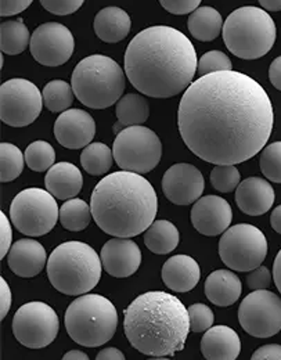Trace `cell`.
I'll use <instances>...</instances> for the list:
<instances>
[{"instance_id":"obj_19","label":"cell","mask_w":281,"mask_h":360,"mask_svg":"<svg viewBox=\"0 0 281 360\" xmlns=\"http://www.w3.org/2000/svg\"><path fill=\"white\" fill-rule=\"evenodd\" d=\"M100 258L103 269L110 276L126 278L140 268L141 251L135 241L124 237H115L104 244Z\"/></svg>"},{"instance_id":"obj_44","label":"cell","mask_w":281,"mask_h":360,"mask_svg":"<svg viewBox=\"0 0 281 360\" xmlns=\"http://www.w3.org/2000/svg\"><path fill=\"white\" fill-rule=\"evenodd\" d=\"M34 0H1V17H10L27 10Z\"/></svg>"},{"instance_id":"obj_13","label":"cell","mask_w":281,"mask_h":360,"mask_svg":"<svg viewBox=\"0 0 281 360\" xmlns=\"http://www.w3.org/2000/svg\"><path fill=\"white\" fill-rule=\"evenodd\" d=\"M58 330V316L45 302H28L15 312L13 319L15 340L31 349L48 347L55 340Z\"/></svg>"},{"instance_id":"obj_33","label":"cell","mask_w":281,"mask_h":360,"mask_svg":"<svg viewBox=\"0 0 281 360\" xmlns=\"http://www.w3.org/2000/svg\"><path fill=\"white\" fill-rule=\"evenodd\" d=\"M44 104L51 112H64L74 103V89L65 81H51L42 90Z\"/></svg>"},{"instance_id":"obj_27","label":"cell","mask_w":281,"mask_h":360,"mask_svg":"<svg viewBox=\"0 0 281 360\" xmlns=\"http://www.w3.org/2000/svg\"><path fill=\"white\" fill-rule=\"evenodd\" d=\"M188 22V31L192 38L201 42L215 41L223 30L221 13L209 6L198 7L194 10L190 14Z\"/></svg>"},{"instance_id":"obj_3","label":"cell","mask_w":281,"mask_h":360,"mask_svg":"<svg viewBox=\"0 0 281 360\" xmlns=\"http://www.w3.org/2000/svg\"><path fill=\"white\" fill-rule=\"evenodd\" d=\"M190 330L188 308L165 291L141 294L124 312V331L129 344L154 359H166L183 351Z\"/></svg>"},{"instance_id":"obj_41","label":"cell","mask_w":281,"mask_h":360,"mask_svg":"<svg viewBox=\"0 0 281 360\" xmlns=\"http://www.w3.org/2000/svg\"><path fill=\"white\" fill-rule=\"evenodd\" d=\"M272 273L266 266H258L256 269L251 270L247 277V284L251 290H268L272 284Z\"/></svg>"},{"instance_id":"obj_51","label":"cell","mask_w":281,"mask_h":360,"mask_svg":"<svg viewBox=\"0 0 281 360\" xmlns=\"http://www.w3.org/2000/svg\"><path fill=\"white\" fill-rule=\"evenodd\" d=\"M266 11H280L281 0H258Z\"/></svg>"},{"instance_id":"obj_38","label":"cell","mask_w":281,"mask_h":360,"mask_svg":"<svg viewBox=\"0 0 281 360\" xmlns=\"http://www.w3.org/2000/svg\"><path fill=\"white\" fill-rule=\"evenodd\" d=\"M219 71H232V61L225 53L219 50H212L201 56V58L198 60V68H197V72L200 74V77L219 72Z\"/></svg>"},{"instance_id":"obj_7","label":"cell","mask_w":281,"mask_h":360,"mask_svg":"<svg viewBox=\"0 0 281 360\" xmlns=\"http://www.w3.org/2000/svg\"><path fill=\"white\" fill-rule=\"evenodd\" d=\"M223 41L232 54L244 60L266 56L276 42V24L265 8L245 6L229 14Z\"/></svg>"},{"instance_id":"obj_42","label":"cell","mask_w":281,"mask_h":360,"mask_svg":"<svg viewBox=\"0 0 281 360\" xmlns=\"http://www.w3.org/2000/svg\"><path fill=\"white\" fill-rule=\"evenodd\" d=\"M202 0H159L161 6L171 14L183 15L192 13L200 7Z\"/></svg>"},{"instance_id":"obj_50","label":"cell","mask_w":281,"mask_h":360,"mask_svg":"<svg viewBox=\"0 0 281 360\" xmlns=\"http://www.w3.org/2000/svg\"><path fill=\"white\" fill-rule=\"evenodd\" d=\"M270 225L276 233L281 234V205L276 207L270 215Z\"/></svg>"},{"instance_id":"obj_29","label":"cell","mask_w":281,"mask_h":360,"mask_svg":"<svg viewBox=\"0 0 281 360\" xmlns=\"http://www.w3.org/2000/svg\"><path fill=\"white\" fill-rule=\"evenodd\" d=\"M150 117L148 101L135 93H129L117 103V118L122 127L143 125Z\"/></svg>"},{"instance_id":"obj_46","label":"cell","mask_w":281,"mask_h":360,"mask_svg":"<svg viewBox=\"0 0 281 360\" xmlns=\"http://www.w3.org/2000/svg\"><path fill=\"white\" fill-rule=\"evenodd\" d=\"M252 360H281V345H265L254 352Z\"/></svg>"},{"instance_id":"obj_23","label":"cell","mask_w":281,"mask_h":360,"mask_svg":"<svg viewBox=\"0 0 281 360\" xmlns=\"http://www.w3.org/2000/svg\"><path fill=\"white\" fill-rule=\"evenodd\" d=\"M201 268L188 255H175L162 266V281L175 292H188L198 284Z\"/></svg>"},{"instance_id":"obj_35","label":"cell","mask_w":281,"mask_h":360,"mask_svg":"<svg viewBox=\"0 0 281 360\" xmlns=\"http://www.w3.org/2000/svg\"><path fill=\"white\" fill-rule=\"evenodd\" d=\"M55 161V151L44 140H37L31 143L25 150V162L30 169L35 172L48 171Z\"/></svg>"},{"instance_id":"obj_9","label":"cell","mask_w":281,"mask_h":360,"mask_svg":"<svg viewBox=\"0 0 281 360\" xmlns=\"http://www.w3.org/2000/svg\"><path fill=\"white\" fill-rule=\"evenodd\" d=\"M57 219H60V208L55 197L45 188H25L10 205V221L20 233L30 237L50 233Z\"/></svg>"},{"instance_id":"obj_25","label":"cell","mask_w":281,"mask_h":360,"mask_svg":"<svg viewBox=\"0 0 281 360\" xmlns=\"http://www.w3.org/2000/svg\"><path fill=\"white\" fill-rule=\"evenodd\" d=\"M132 22L129 14L119 7H105L96 14L94 18V32L98 39L105 44H118L124 41L129 31Z\"/></svg>"},{"instance_id":"obj_40","label":"cell","mask_w":281,"mask_h":360,"mask_svg":"<svg viewBox=\"0 0 281 360\" xmlns=\"http://www.w3.org/2000/svg\"><path fill=\"white\" fill-rule=\"evenodd\" d=\"M41 4L55 15H68L78 11L85 0H39Z\"/></svg>"},{"instance_id":"obj_28","label":"cell","mask_w":281,"mask_h":360,"mask_svg":"<svg viewBox=\"0 0 281 360\" xmlns=\"http://www.w3.org/2000/svg\"><path fill=\"white\" fill-rule=\"evenodd\" d=\"M179 243L181 234L178 227L164 219L154 221L144 234L145 247L157 255H165L175 251Z\"/></svg>"},{"instance_id":"obj_48","label":"cell","mask_w":281,"mask_h":360,"mask_svg":"<svg viewBox=\"0 0 281 360\" xmlns=\"http://www.w3.org/2000/svg\"><path fill=\"white\" fill-rule=\"evenodd\" d=\"M97 360H125V355L117 348H105L96 356Z\"/></svg>"},{"instance_id":"obj_22","label":"cell","mask_w":281,"mask_h":360,"mask_svg":"<svg viewBox=\"0 0 281 360\" xmlns=\"http://www.w3.org/2000/svg\"><path fill=\"white\" fill-rule=\"evenodd\" d=\"M201 352L208 360H235L241 352L240 337L228 326L211 327L201 340Z\"/></svg>"},{"instance_id":"obj_20","label":"cell","mask_w":281,"mask_h":360,"mask_svg":"<svg viewBox=\"0 0 281 360\" xmlns=\"http://www.w3.org/2000/svg\"><path fill=\"white\" fill-rule=\"evenodd\" d=\"M46 259L44 245L32 238H21L15 241L7 254L8 268L22 278L38 276L45 269Z\"/></svg>"},{"instance_id":"obj_30","label":"cell","mask_w":281,"mask_h":360,"mask_svg":"<svg viewBox=\"0 0 281 360\" xmlns=\"http://www.w3.org/2000/svg\"><path fill=\"white\" fill-rule=\"evenodd\" d=\"M31 44V35L21 18L6 21L0 27V49L6 54H20Z\"/></svg>"},{"instance_id":"obj_24","label":"cell","mask_w":281,"mask_h":360,"mask_svg":"<svg viewBox=\"0 0 281 360\" xmlns=\"http://www.w3.org/2000/svg\"><path fill=\"white\" fill-rule=\"evenodd\" d=\"M45 186L57 200H70L81 193L84 176L74 164L58 162L47 171Z\"/></svg>"},{"instance_id":"obj_43","label":"cell","mask_w":281,"mask_h":360,"mask_svg":"<svg viewBox=\"0 0 281 360\" xmlns=\"http://www.w3.org/2000/svg\"><path fill=\"white\" fill-rule=\"evenodd\" d=\"M13 241V230L11 221L7 218L4 212H0V259L7 257Z\"/></svg>"},{"instance_id":"obj_1","label":"cell","mask_w":281,"mask_h":360,"mask_svg":"<svg viewBox=\"0 0 281 360\" xmlns=\"http://www.w3.org/2000/svg\"><path fill=\"white\" fill-rule=\"evenodd\" d=\"M273 122L266 90L233 70L200 77L185 90L178 111L188 150L214 165H237L255 157L265 148Z\"/></svg>"},{"instance_id":"obj_17","label":"cell","mask_w":281,"mask_h":360,"mask_svg":"<svg viewBox=\"0 0 281 360\" xmlns=\"http://www.w3.org/2000/svg\"><path fill=\"white\" fill-rule=\"evenodd\" d=\"M194 229L202 236L223 234L233 221L230 204L219 195H205L194 202L190 214Z\"/></svg>"},{"instance_id":"obj_37","label":"cell","mask_w":281,"mask_h":360,"mask_svg":"<svg viewBox=\"0 0 281 360\" xmlns=\"http://www.w3.org/2000/svg\"><path fill=\"white\" fill-rule=\"evenodd\" d=\"M241 183L235 165H216L211 172V184L221 193H232Z\"/></svg>"},{"instance_id":"obj_16","label":"cell","mask_w":281,"mask_h":360,"mask_svg":"<svg viewBox=\"0 0 281 360\" xmlns=\"http://www.w3.org/2000/svg\"><path fill=\"white\" fill-rule=\"evenodd\" d=\"M205 188L202 174L190 164L172 165L162 178V191L165 197L176 205H190L201 198Z\"/></svg>"},{"instance_id":"obj_15","label":"cell","mask_w":281,"mask_h":360,"mask_svg":"<svg viewBox=\"0 0 281 360\" xmlns=\"http://www.w3.org/2000/svg\"><path fill=\"white\" fill-rule=\"evenodd\" d=\"M30 49L32 57L39 64L58 67L72 57L75 39L65 25L46 22L39 25L32 34Z\"/></svg>"},{"instance_id":"obj_18","label":"cell","mask_w":281,"mask_h":360,"mask_svg":"<svg viewBox=\"0 0 281 360\" xmlns=\"http://www.w3.org/2000/svg\"><path fill=\"white\" fill-rule=\"evenodd\" d=\"M96 135L93 117L79 108L61 112L54 122V136L57 141L70 150H79L92 143Z\"/></svg>"},{"instance_id":"obj_11","label":"cell","mask_w":281,"mask_h":360,"mask_svg":"<svg viewBox=\"0 0 281 360\" xmlns=\"http://www.w3.org/2000/svg\"><path fill=\"white\" fill-rule=\"evenodd\" d=\"M268 240L256 226L235 225L221 237L222 262L235 271H251L262 265L268 255Z\"/></svg>"},{"instance_id":"obj_10","label":"cell","mask_w":281,"mask_h":360,"mask_svg":"<svg viewBox=\"0 0 281 360\" xmlns=\"http://www.w3.org/2000/svg\"><path fill=\"white\" fill-rule=\"evenodd\" d=\"M112 153L117 165L122 171L144 175L159 164L162 144L154 131L135 125L118 134L112 146Z\"/></svg>"},{"instance_id":"obj_8","label":"cell","mask_w":281,"mask_h":360,"mask_svg":"<svg viewBox=\"0 0 281 360\" xmlns=\"http://www.w3.org/2000/svg\"><path fill=\"white\" fill-rule=\"evenodd\" d=\"M64 324L72 341L86 348H96L114 337L118 312L105 297L88 292L72 301L65 311Z\"/></svg>"},{"instance_id":"obj_39","label":"cell","mask_w":281,"mask_h":360,"mask_svg":"<svg viewBox=\"0 0 281 360\" xmlns=\"http://www.w3.org/2000/svg\"><path fill=\"white\" fill-rule=\"evenodd\" d=\"M190 327L192 333H204L212 327L215 315L209 307L205 304H194L188 308Z\"/></svg>"},{"instance_id":"obj_45","label":"cell","mask_w":281,"mask_h":360,"mask_svg":"<svg viewBox=\"0 0 281 360\" xmlns=\"http://www.w3.org/2000/svg\"><path fill=\"white\" fill-rule=\"evenodd\" d=\"M11 302H13V295H11L10 285L1 277L0 278V319H4L7 316L11 308Z\"/></svg>"},{"instance_id":"obj_52","label":"cell","mask_w":281,"mask_h":360,"mask_svg":"<svg viewBox=\"0 0 281 360\" xmlns=\"http://www.w3.org/2000/svg\"><path fill=\"white\" fill-rule=\"evenodd\" d=\"M63 359L64 360H88V355L85 354V352H82V351H70V352H67L64 356H63Z\"/></svg>"},{"instance_id":"obj_5","label":"cell","mask_w":281,"mask_h":360,"mask_svg":"<svg viewBox=\"0 0 281 360\" xmlns=\"http://www.w3.org/2000/svg\"><path fill=\"white\" fill-rule=\"evenodd\" d=\"M103 262L93 248L82 241H67L55 247L47 259V277L61 294H88L101 278Z\"/></svg>"},{"instance_id":"obj_32","label":"cell","mask_w":281,"mask_h":360,"mask_svg":"<svg viewBox=\"0 0 281 360\" xmlns=\"http://www.w3.org/2000/svg\"><path fill=\"white\" fill-rule=\"evenodd\" d=\"M114 153L104 143H91L81 154V164L84 169L93 176L107 174L112 167Z\"/></svg>"},{"instance_id":"obj_14","label":"cell","mask_w":281,"mask_h":360,"mask_svg":"<svg viewBox=\"0 0 281 360\" xmlns=\"http://www.w3.org/2000/svg\"><path fill=\"white\" fill-rule=\"evenodd\" d=\"M238 321L245 333L269 338L281 331V300L269 290H255L238 308Z\"/></svg>"},{"instance_id":"obj_2","label":"cell","mask_w":281,"mask_h":360,"mask_svg":"<svg viewBox=\"0 0 281 360\" xmlns=\"http://www.w3.org/2000/svg\"><path fill=\"white\" fill-rule=\"evenodd\" d=\"M197 68V53L190 39L166 25L143 30L125 53L126 78L135 89L154 98H168L185 91Z\"/></svg>"},{"instance_id":"obj_12","label":"cell","mask_w":281,"mask_h":360,"mask_svg":"<svg viewBox=\"0 0 281 360\" xmlns=\"http://www.w3.org/2000/svg\"><path fill=\"white\" fill-rule=\"evenodd\" d=\"M0 118L8 127H28L42 112V91L31 81L14 78L4 82L0 88Z\"/></svg>"},{"instance_id":"obj_47","label":"cell","mask_w":281,"mask_h":360,"mask_svg":"<svg viewBox=\"0 0 281 360\" xmlns=\"http://www.w3.org/2000/svg\"><path fill=\"white\" fill-rule=\"evenodd\" d=\"M269 79L272 85L281 91V56L273 60L269 68Z\"/></svg>"},{"instance_id":"obj_4","label":"cell","mask_w":281,"mask_h":360,"mask_svg":"<svg viewBox=\"0 0 281 360\" xmlns=\"http://www.w3.org/2000/svg\"><path fill=\"white\" fill-rule=\"evenodd\" d=\"M91 210L96 225L105 234L131 238L144 233L155 221L158 197L140 174L119 171L96 184Z\"/></svg>"},{"instance_id":"obj_31","label":"cell","mask_w":281,"mask_h":360,"mask_svg":"<svg viewBox=\"0 0 281 360\" xmlns=\"http://www.w3.org/2000/svg\"><path fill=\"white\" fill-rule=\"evenodd\" d=\"M92 210L84 200L70 198L60 208V224L70 231H82L92 221Z\"/></svg>"},{"instance_id":"obj_26","label":"cell","mask_w":281,"mask_h":360,"mask_svg":"<svg viewBox=\"0 0 281 360\" xmlns=\"http://www.w3.org/2000/svg\"><path fill=\"white\" fill-rule=\"evenodd\" d=\"M242 284L230 270H215L205 280V295L216 307H230L241 295Z\"/></svg>"},{"instance_id":"obj_36","label":"cell","mask_w":281,"mask_h":360,"mask_svg":"<svg viewBox=\"0 0 281 360\" xmlns=\"http://www.w3.org/2000/svg\"><path fill=\"white\" fill-rule=\"evenodd\" d=\"M259 165L265 178L281 183V141H275L263 148Z\"/></svg>"},{"instance_id":"obj_49","label":"cell","mask_w":281,"mask_h":360,"mask_svg":"<svg viewBox=\"0 0 281 360\" xmlns=\"http://www.w3.org/2000/svg\"><path fill=\"white\" fill-rule=\"evenodd\" d=\"M273 280L276 287L279 288L281 294V250L279 254L275 258V264H273Z\"/></svg>"},{"instance_id":"obj_34","label":"cell","mask_w":281,"mask_h":360,"mask_svg":"<svg viewBox=\"0 0 281 360\" xmlns=\"http://www.w3.org/2000/svg\"><path fill=\"white\" fill-rule=\"evenodd\" d=\"M25 155L21 150L11 143L0 144V160H1V183L17 179L24 169Z\"/></svg>"},{"instance_id":"obj_21","label":"cell","mask_w":281,"mask_h":360,"mask_svg":"<svg viewBox=\"0 0 281 360\" xmlns=\"http://www.w3.org/2000/svg\"><path fill=\"white\" fill-rule=\"evenodd\" d=\"M235 202L245 215L259 217L273 207L275 190L268 180L252 176L242 180L235 188Z\"/></svg>"},{"instance_id":"obj_6","label":"cell","mask_w":281,"mask_h":360,"mask_svg":"<svg viewBox=\"0 0 281 360\" xmlns=\"http://www.w3.org/2000/svg\"><path fill=\"white\" fill-rule=\"evenodd\" d=\"M71 86L84 105L104 110L118 103L124 94V70L111 57L93 54L75 67Z\"/></svg>"}]
</instances>
